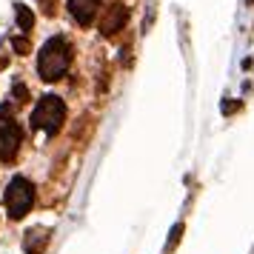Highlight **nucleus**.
Segmentation results:
<instances>
[{
	"instance_id": "1",
	"label": "nucleus",
	"mask_w": 254,
	"mask_h": 254,
	"mask_svg": "<svg viewBox=\"0 0 254 254\" xmlns=\"http://www.w3.org/2000/svg\"><path fill=\"white\" fill-rule=\"evenodd\" d=\"M71 63V46L63 40V37H52L43 43L40 49V55H37V71H40V77L43 80H60L66 69H69Z\"/></svg>"
},
{
	"instance_id": "2",
	"label": "nucleus",
	"mask_w": 254,
	"mask_h": 254,
	"mask_svg": "<svg viewBox=\"0 0 254 254\" xmlns=\"http://www.w3.org/2000/svg\"><path fill=\"white\" fill-rule=\"evenodd\" d=\"M63 120H66V103L58 94H43L40 103L35 106V112H32V126L43 128L46 134H55V131H60Z\"/></svg>"
},
{
	"instance_id": "3",
	"label": "nucleus",
	"mask_w": 254,
	"mask_h": 254,
	"mask_svg": "<svg viewBox=\"0 0 254 254\" xmlns=\"http://www.w3.org/2000/svg\"><path fill=\"white\" fill-rule=\"evenodd\" d=\"M35 203V186L26 177H14L9 189H6V211L12 220H20L29 214V208Z\"/></svg>"
},
{
	"instance_id": "4",
	"label": "nucleus",
	"mask_w": 254,
	"mask_h": 254,
	"mask_svg": "<svg viewBox=\"0 0 254 254\" xmlns=\"http://www.w3.org/2000/svg\"><path fill=\"white\" fill-rule=\"evenodd\" d=\"M20 143H23V131H20V126L6 120V123L0 126V160L3 163L14 160V154H17V149H20Z\"/></svg>"
},
{
	"instance_id": "5",
	"label": "nucleus",
	"mask_w": 254,
	"mask_h": 254,
	"mask_svg": "<svg viewBox=\"0 0 254 254\" xmlns=\"http://www.w3.org/2000/svg\"><path fill=\"white\" fill-rule=\"evenodd\" d=\"M69 12L80 26H89L97 14V0H69Z\"/></svg>"
},
{
	"instance_id": "6",
	"label": "nucleus",
	"mask_w": 254,
	"mask_h": 254,
	"mask_svg": "<svg viewBox=\"0 0 254 254\" xmlns=\"http://www.w3.org/2000/svg\"><path fill=\"white\" fill-rule=\"evenodd\" d=\"M123 23H126V9H123L120 3H115V6L106 12L100 29H103V35H115L117 29H123Z\"/></svg>"
},
{
	"instance_id": "7",
	"label": "nucleus",
	"mask_w": 254,
	"mask_h": 254,
	"mask_svg": "<svg viewBox=\"0 0 254 254\" xmlns=\"http://www.w3.org/2000/svg\"><path fill=\"white\" fill-rule=\"evenodd\" d=\"M46 243H49V231L46 229H32V231H26L23 249H26V254H43Z\"/></svg>"
},
{
	"instance_id": "8",
	"label": "nucleus",
	"mask_w": 254,
	"mask_h": 254,
	"mask_svg": "<svg viewBox=\"0 0 254 254\" xmlns=\"http://www.w3.org/2000/svg\"><path fill=\"white\" fill-rule=\"evenodd\" d=\"M14 14H17V26H20L23 32H29V29H32V23H35V17H32V12H29V6H23V3H17V9H14Z\"/></svg>"
},
{
	"instance_id": "9",
	"label": "nucleus",
	"mask_w": 254,
	"mask_h": 254,
	"mask_svg": "<svg viewBox=\"0 0 254 254\" xmlns=\"http://www.w3.org/2000/svg\"><path fill=\"white\" fill-rule=\"evenodd\" d=\"M12 43H14V49H17L20 55H26V52H29V43H26V40H20V37H14Z\"/></svg>"
},
{
	"instance_id": "10",
	"label": "nucleus",
	"mask_w": 254,
	"mask_h": 254,
	"mask_svg": "<svg viewBox=\"0 0 254 254\" xmlns=\"http://www.w3.org/2000/svg\"><path fill=\"white\" fill-rule=\"evenodd\" d=\"M14 94H17V100H20V103L26 100V89H23V86H14Z\"/></svg>"
}]
</instances>
